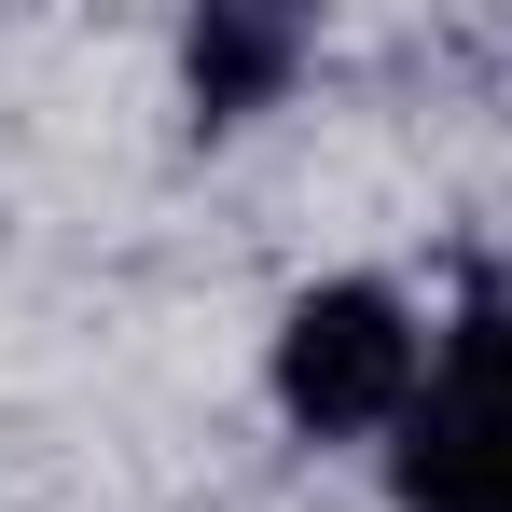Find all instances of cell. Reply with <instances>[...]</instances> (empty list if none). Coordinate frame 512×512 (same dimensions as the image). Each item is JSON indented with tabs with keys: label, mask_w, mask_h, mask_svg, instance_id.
Instances as JSON below:
<instances>
[{
	"label": "cell",
	"mask_w": 512,
	"mask_h": 512,
	"mask_svg": "<svg viewBox=\"0 0 512 512\" xmlns=\"http://www.w3.org/2000/svg\"><path fill=\"white\" fill-rule=\"evenodd\" d=\"M429 319L416 291H388V277H319V291H291L277 305V346H263V388H277V416L305 429V443H388V429L416 416L429 388Z\"/></svg>",
	"instance_id": "6da1fadb"
},
{
	"label": "cell",
	"mask_w": 512,
	"mask_h": 512,
	"mask_svg": "<svg viewBox=\"0 0 512 512\" xmlns=\"http://www.w3.org/2000/svg\"><path fill=\"white\" fill-rule=\"evenodd\" d=\"M388 485L402 512H512V305H457L429 346L416 416L388 429Z\"/></svg>",
	"instance_id": "7a4b0ae2"
},
{
	"label": "cell",
	"mask_w": 512,
	"mask_h": 512,
	"mask_svg": "<svg viewBox=\"0 0 512 512\" xmlns=\"http://www.w3.org/2000/svg\"><path fill=\"white\" fill-rule=\"evenodd\" d=\"M291 70H305V28H291V14H208V28L180 42V84H194V111H208V125L277 111V97H291Z\"/></svg>",
	"instance_id": "3957f363"
}]
</instances>
